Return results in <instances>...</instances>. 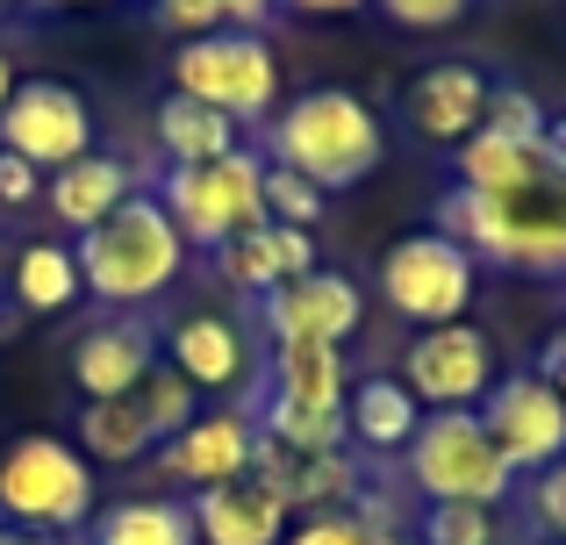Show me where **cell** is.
I'll use <instances>...</instances> for the list:
<instances>
[{"label":"cell","mask_w":566,"mask_h":545,"mask_svg":"<svg viewBox=\"0 0 566 545\" xmlns=\"http://www.w3.org/2000/svg\"><path fill=\"white\" fill-rule=\"evenodd\" d=\"M538 151H545V166H553V172H566V115L545 123V144H538Z\"/></svg>","instance_id":"d590c367"},{"label":"cell","mask_w":566,"mask_h":545,"mask_svg":"<svg viewBox=\"0 0 566 545\" xmlns=\"http://www.w3.org/2000/svg\"><path fill=\"white\" fill-rule=\"evenodd\" d=\"M387 158V129L352 86H308L273 115V166L316 180L323 195H352Z\"/></svg>","instance_id":"3957f363"},{"label":"cell","mask_w":566,"mask_h":545,"mask_svg":"<svg viewBox=\"0 0 566 545\" xmlns=\"http://www.w3.org/2000/svg\"><path fill=\"white\" fill-rule=\"evenodd\" d=\"M0 323H8V252H0Z\"/></svg>","instance_id":"60d3db41"},{"label":"cell","mask_w":566,"mask_h":545,"mask_svg":"<svg viewBox=\"0 0 566 545\" xmlns=\"http://www.w3.org/2000/svg\"><path fill=\"white\" fill-rule=\"evenodd\" d=\"M251 460H259V409H244V402L201 409V417H193L172 446H158V474L180 481L187 495L193 489H216V481L251 474Z\"/></svg>","instance_id":"9a60e30c"},{"label":"cell","mask_w":566,"mask_h":545,"mask_svg":"<svg viewBox=\"0 0 566 545\" xmlns=\"http://www.w3.org/2000/svg\"><path fill=\"white\" fill-rule=\"evenodd\" d=\"M14 86H22V80H14V57L0 51V108H8V101H14Z\"/></svg>","instance_id":"ab89813d"},{"label":"cell","mask_w":566,"mask_h":545,"mask_svg":"<svg viewBox=\"0 0 566 545\" xmlns=\"http://www.w3.org/2000/svg\"><path fill=\"white\" fill-rule=\"evenodd\" d=\"M80 302H86V280H80L72 244L36 238L8 259V308H22V316H65Z\"/></svg>","instance_id":"44dd1931"},{"label":"cell","mask_w":566,"mask_h":545,"mask_svg":"<svg viewBox=\"0 0 566 545\" xmlns=\"http://www.w3.org/2000/svg\"><path fill=\"white\" fill-rule=\"evenodd\" d=\"M172 94L208 101L237 129H251L280 101V57L259 29H216V36H193L172 51Z\"/></svg>","instance_id":"52a82bcc"},{"label":"cell","mask_w":566,"mask_h":545,"mask_svg":"<svg viewBox=\"0 0 566 545\" xmlns=\"http://www.w3.org/2000/svg\"><path fill=\"white\" fill-rule=\"evenodd\" d=\"M158 151H166V166H208V158L244 151V129L222 108H208V101L172 94V101H158Z\"/></svg>","instance_id":"cb8c5ba5"},{"label":"cell","mask_w":566,"mask_h":545,"mask_svg":"<svg viewBox=\"0 0 566 545\" xmlns=\"http://www.w3.org/2000/svg\"><path fill=\"white\" fill-rule=\"evenodd\" d=\"M129 195H144V172L129 166L123 151H101V144L86 158H72L65 172H51V180H43V209H51L72 238H80V230H94L101 216H115Z\"/></svg>","instance_id":"ffe728a7"},{"label":"cell","mask_w":566,"mask_h":545,"mask_svg":"<svg viewBox=\"0 0 566 545\" xmlns=\"http://www.w3.org/2000/svg\"><path fill=\"white\" fill-rule=\"evenodd\" d=\"M430 409L401 388V374H352V395H345V446L359 460H401L416 446Z\"/></svg>","instance_id":"d6986e66"},{"label":"cell","mask_w":566,"mask_h":545,"mask_svg":"<svg viewBox=\"0 0 566 545\" xmlns=\"http://www.w3.org/2000/svg\"><path fill=\"white\" fill-rule=\"evenodd\" d=\"M401 388L423 409H481L495 388V337L481 323H438L416 331L401 352Z\"/></svg>","instance_id":"8fae6325"},{"label":"cell","mask_w":566,"mask_h":545,"mask_svg":"<svg viewBox=\"0 0 566 545\" xmlns=\"http://www.w3.org/2000/svg\"><path fill=\"white\" fill-rule=\"evenodd\" d=\"M323 216H331V195H323L316 180H302V172H287V166H265V223L316 230Z\"/></svg>","instance_id":"f1b7e54d"},{"label":"cell","mask_w":566,"mask_h":545,"mask_svg":"<svg viewBox=\"0 0 566 545\" xmlns=\"http://www.w3.org/2000/svg\"><path fill=\"white\" fill-rule=\"evenodd\" d=\"M538 545H566V538H538Z\"/></svg>","instance_id":"bcb514c9"},{"label":"cell","mask_w":566,"mask_h":545,"mask_svg":"<svg viewBox=\"0 0 566 545\" xmlns=\"http://www.w3.org/2000/svg\"><path fill=\"white\" fill-rule=\"evenodd\" d=\"M259 345H352L366 331V287L337 266H316L259 302Z\"/></svg>","instance_id":"30bf717a"},{"label":"cell","mask_w":566,"mask_h":545,"mask_svg":"<svg viewBox=\"0 0 566 545\" xmlns=\"http://www.w3.org/2000/svg\"><path fill=\"white\" fill-rule=\"evenodd\" d=\"M409 538L416 545H502V510H488V503H416Z\"/></svg>","instance_id":"484cf974"},{"label":"cell","mask_w":566,"mask_h":545,"mask_svg":"<svg viewBox=\"0 0 566 545\" xmlns=\"http://www.w3.org/2000/svg\"><path fill=\"white\" fill-rule=\"evenodd\" d=\"M144 14H151V29H166V36H216L222 29V0H144Z\"/></svg>","instance_id":"f546056e"},{"label":"cell","mask_w":566,"mask_h":545,"mask_svg":"<svg viewBox=\"0 0 566 545\" xmlns=\"http://www.w3.org/2000/svg\"><path fill=\"white\" fill-rule=\"evenodd\" d=\"M86 545H201V538H193L187 495H129V503L94 510Z\"/></svg>","instance_id":"603a6c76"},{"label":"cell","mask_w":566,"mask_h":545,"mask_svg":"<svg viewBox=\"0 0 566 545\" xmlns=\"http://www.w3.org/2000/svg\"><path fill=\"white\" fill-rule=\"evenodd\" d=\"M531 524H538V538H566V460L531 474Z\"/></svg>","instance_id":"1f68e13d"},{"label":"cell","mask_w":566,"mask_h":545,"mask_svg":"<svg viewBox=\"0 0 566 545\" xmlns=\"http://www.w3.org/2000/svg\"><path fill=\"white\" fill-rule=\"evenodd\" d=\"M481 423L502 446V460L516 467V481L566 460V402H559V388L538 374V366L502 374L495 388H488V402H481Z\"/></svg>","instance_id":"7c38bea8"},{"label":"cell","mask_w":566,"mask_h":545,"mask_svg":"<svg viewBox=\"0 0 566 545\" xmlns=\"http://www.w3.org/2000/svg\"><path fill=\"white\" fill-rule=\"evenodd\" d=\"M366 545H416L409 532H380V538H366Z\"/></svg>","instance_id":"b9f144b4"},{"label":"cell","mask_w":566,"mask_h":545,"mask_svg":"<svg viewBox=\"0 0 566 545\" xmlns=\"http://www.w3.org/2000/svg\"><path fill=\"white\" fill-rule=\"evenodd\" d=\"M538 374L553 380V388H559V402H566V352L553 345V337H545V352H538Z\"/></svg>","instance_id":"74e56055"},{"label":"cell","mask_w":566,"mask_h":545,"mask_svg":"<svg viewBox=\"0 0 566 545\" xmlns=\"http://www.w3.org/2000/svg\"><path fill=\"white\" fill-rule=\"evenodd\" d=\"M187 510H193V538H201V545H280V538L294 532L287 495L265 489L259 474H237V481H216V489H193Z\"/></svg>","instance_id":"e0dca14e"},{"label":"cell","mask_w":566,"mask_h":545,"mask_svg":"<svg viewBox=\"0 0 566 545\" xmlns=\"http://www.w3.org/2000/svg\"><path fill=\"white\" fill-rule=\"evenodd\" d=\"M151 195L166 201V216L180 223L187 244L216 252V244H230V238L265 223V158L244 144V151L208 158V166H166V180Z\"/></svg>","instance_id":"8992f818"},{"label":"cell","mask_w":566,"mask_h":545,"mask_svg":"<svg viewBox=\"0 0 566 545\" xmlns=\"http://www.w3.org/2000/svg\"><path fill=\"white\" fill-rule=\"evenodd\" d=\"M473 294H481V259L467 244H452L444 230H416L395 238L380 259V302L395 308L416 331H438V323H467Z\"/></svg>","instance_id":"ba28073f"},{"label":"cell","mask_w":566,"mask_h":545,"mask_svg":"<svg viewBox=\"0 0 566 545\" xmlns=\"http://www.w3.org/2000/svg\"><path fill=\"white\" fill-rule=\"evenodd\" d=\"M438 230L467 244L481 266L531 273V280H566V172L545 166L516 195H473L444 187L438 195Z\"/></svg>","instance_id":"6da1fadb"},{"label":"cell","mask_w":566,"mask_h":545,"mask_svg":"<svg viewBox=\"0 0 566 545\" xmlns=\"http://www.w3.org/2000/svg\"><path fill=\"white\" fill-rule=\"evenodd\" d=\"M553 345H559V352H566V323H559V331H553Z\"/></svg>","instance_id":"f6af8a7d"},{"label":"cell","mask_w":566,"mask_h":545,"mask_svg":"<svg viewBox=\"0 0 566 545\" xmlns=\"http://www.w3.org/2000/svg\"><path fill=\"white\" fill-rule=\"evenodd\" d=\"M36 195H43V172L29 166V158L0 151V209H29Z\"/></svg>","instance_id":"836d02e7"},{"label":"cell","mask_w":566,"mask_h":545,"mask_svg":"<svg viewBox=\"0 0 566 545\" xmlns=\"http://www.w3.org/2000/svg\"><path fill=\"white\" fill-rule=\"evenodd\" d=\"M72 446L86 452V467H137V460L158 452V438H151V423H144L137 395H108V402H80Z\"/></svg>","instance_id":"7402d4cb"},{"label":"cell","mask_w":566,"mask_h":545,"mask_svg":"<svg viewBox=\"0 0 566 545\" xmlns=\"http://www.w3.org/2000/svg\"><path fill=\"white\" fill-rule=\"evenodd\" d=\"M273 8H280V0H222V29H259V36H265Z\"/></svg>","instance_id":"e575fe53"},{"label":"cell","mask_w":566,"mask_h":545,"mask_svg":"<svg viewBox=\"0 0 566 545\" xmlns=\"http://www.w3.org/2000/svg\"><path fill=\"white\" fill-rule=\"evenodd\" d=\"M166 366L193 395H251L265 374V345H259L251 323L201 308V316H180L166 331Z\"/></svg>","instance_id":"4fadbf2b"},{"label":"cell","mask_w":566,"mask_h":545,"mask_svg":"<svg viewBox=\"0 0 566 545\" xmlns=\"http://www.w3.org/2000/svg\"><path fill=\"white\" fill-rule=\"evenodd\" d=\"M488 72L467 65V57H438V65H423L409 86H401V123L416 129L423 144H438V151H459V144L481 129V108H488Z\"/></svg>","instance_id":"2e32d148"},{"label":"cell","mask_w":566,"mask_h":545,"mask_svg":"<svg viewBox=\"0 0 566 545\" xmlns=\"http://www.w3.org/2000/svg\"><path fill=\"white\" fill-rule=\"evenodd\" d=\"M0 545H65V538H51V532H14V524H0Z\"/></svg>","instance_id":"f35d334b"},{"label":"cell","mask_w":566,"mask_h":545,"mask_svg":"<svg viewBox=\"0 0 566 545\" xmlns=\"http://www.w3.org/2000/svg\"><path fill=\"white\" fill-rule=\"evenodd\" d=\"M0 22H8V8H0Z\"/></svg>","instance_id":"7dc6e473"},{"label":"cell","mask_w":566,"mask_h":545,"mask_svg":"<svg viewBox=\"0 0 566 545\" xmlns=\"http://www.w3.org/2000/svg\"><path fill=\"white\" fill-rule=\"evenodd\" d=\"M287 14H359L366 0H280Z\"/></svg>","instance_id":"8d00e7d4"},{"label":"cell","mask_w":566,"mask_h":545,"mask_svg":"<svg viewBox=\"0 0 566 545\" xmlns=\"http://www.w3.org/2000/svg\"><path fill=\"white\" fill-rule=\"evenodd\" d=\"M545 123H553V108H545L524 80H495V86H488V108H481V129H488V137L531 144V151H538V144H545Z\"/></svg>","instance_id":"4316f807"},{"label":"cell","mask_w":566,"mask_h":545,"mask_svg":"<svg viewBox=\"0 0 566 545\" xmlns=\"http://www.w3.org/2000/svg\"><path fill=\"white\" fill-rule=\"evenodd\" d=\"M0 8H8V14H14V8H43V0H0Z\"/></svg>","instance_id":"ee69618b"},{"label":"cell","mask_w":566,"mask_h":545,"mask_svg":"<svg viewBox=\"0 0 566 545\" xmlns=\"http://www.w3.org/2000/svg\"><path fill=\"white\" fill-rule=\"evenodd\" d=\"M80 402H108V395H137L144 374L158 366V323L137 308H101L65 352Z\"/></svg>","instance_id":"5bb4252c"},{"label":"cell","mask_w":566,"mask_h":545,"mask_svg":"<svg viewBox=\"0 0 566 545\" xmlns=\"http://www.w3.org/2000/svg\"><path fill=\"white\" fill-rule=\"evenodd\" d=\"M94 108H86V94L72 80H22L14 86V101L0 108V151L29 158V166L51 180V172H65L72 158L94 151Z\"/></svg>","instance_id":"9c48e42d"},{"label":"cell","mask_w":566,"mask_h":545,"mask_svg":"<svg viewBox=\"0 0 566 545\" xmlns=\"http://www.w3.org/2000/svg\"><path fill=\"white\" fill-rule=\"evenodd\" d=\"M94 510H101V489L80 446H65L51 431H22L0 446V524L72 538L94 524Z\"/></svg>","instance_id":"277c9868"},{"label":"cell","mask_w":566,"mask_h":545,"mask_svg":"<svg viewBox=\"0 0 566 545\" xmlns=\"http://www.w3.org/2000/svg\"><path fill=\"white\" fill-rule=\"evenodd\" d=\"M366 8H380L395 29H452V22H467L473 14V0H366Z\"/></svg>","instance_id":"4dcf8cb0"},{"label":"cell","mask_w":566,"mask_h":545,"mask_svg":"<svg viewBox=\"0 0 566 545\" xmlns=\"http://www.w3.org/2000/svg\"><path fill=\"white\" fill-rule=\"evenodd\" d=\"M280 545H366V532L352 510H316V517H294V532Z\"/></svg>","instance_id":"d6a6232c"},{"label":"cell","mask_w":566,"mask_h":545,"mask_svg":"<svg viewBox=\"0 0 566 545\" xmlns=\"http://www.w3.org/2000/svg\"><path fill=\"white\" fill-rule=\"evenodd\" d=\"M137 409H144V423H151L158 446H172V438L201 417V395H193L172 366H151V374H144V388H137Z\"/></svg>","instance_id":"83f0119b"},{"label":"cell","mask_w":566,"mask_h":545,"mask_svg":"<svg viewBox=\"0 0 566 545\" xmlns=\"http://www.w3.org/2000/svg\"><path fill=\"white\" fill-rule=\"evenodd\" d=\"M401 474H409L416 503H488L495 510L516 489V467L488 438L481 409H430L416 446L401 452Z\"/></svg>","instance_id":"5b68a950"},{"label":"cell","mask_w":566,"mask_h":545,"mask_svg":"<svg viewBox=\"0 0 566 545\" xmlns=\"http://www.w3.org/2000/svg\"><path fill=\"white\" fill-rule=\"evenodd\" d=\"M43 8H101V0H43Z\"/></svg>","instance_id":"7bdbcfd3"},{"label":"cell","mask_w":566,"mask_h":545,"mask_svg":"<svg viewBox=\"0 0 566 545\" xmlns=\"http://www.w3.org/2000/svg\"><path fill=\"white\" fill-rule=\"evenodd\" d=\"M323 252H316V230H287V223H259L244 230V238L216 244V280L237 294H251V302H265L273 287H287V280L316 273Z\"/></svg>","instance_id":"ac0fdd59"},{"label":"cell","mask_w":566,"mask_h":545,"mask_svg":"<svg viewBox=\"0 0 566 545\" xmlns=\"http://www.w3.org/2000/svg\"><path fill=\"white\" fill-rule=\"evenodd\" d=\"M452 166H459L452 187H473V195H516V187H531L545 172V151L502 144V137H488V129H473V137L452 151Z\"/></svg>","instance_id":"d4e9b609"},{"label":"cell","mask_w":566,"mask_h":545,"mask_svg":"<svg viewBox=\"0 0 566 545\" xmlns=\"http://www.w3.org/2000/svg\"><path fill=\"white\" fill-rule=\"evenodd\" d=\"M187 252L193 244L180 238V223L166 216V201H158L151 187L72 238L80 280L101 308H144V302H158V294H172L180 273H187Z\"/></svg>","instance_id":"7a4b0ae2"}]
</instances>
